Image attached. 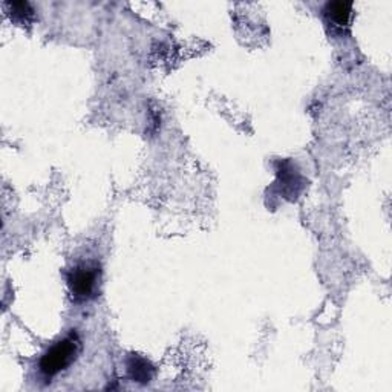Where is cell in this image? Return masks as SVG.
Wrapping results in <instances>:
<instances>
[{
	"label": "cell",
	"instance_id": "obj_1",
	"mask_svg": "<svg viewBox=\"0 0 392 392\" xmlns=\"http://www.w3.org/2000/svg\"><path fill=\"white\" fill-rule=\"evenodd\" d=\"M80 340L77 334H71L65 337L60 342H57L54 346L43 354L40 360V373L46 377H54L58 373L65 371L74 360L77 359L80 352Z\"/></svg>",
	"mask_w": 392,
	"mask_h": 392
},
{
	"label": "cell",
	"instance_id": "obj_2",
	"mask_svg": "<svg viewBox=\"0 0 392 392\" xmlns=\"http://www.w3.org/2000/svg\"><path fill=\"white\" fill-rule=\"evenodd\" d=\"M100 267L95 262H80L68 273V287L78 300L91 299L97 293Z\"/></svg>",
	"mask_w": 392,
	"mask_h": 392
},
{
	"label": "cell",
	"instance_id": "obj_3",
	"mask_svg": "<svg viewBox=\"0 0 392 392\" xmlns=\"http://www.w3.org/2000/svg\"><path fill=\"white\" fill-rule=\"evenodd\" d=\"M128 373L134 382L146 384L152 382L155 369L151 365L149 360L139 357L137 354H132V356L128 359Z\"/></svg>",
	"mask_w": 392,
	"mask_h": 392
},
{
	"label": "cell",
	"instance_id": "obj_4",
	"mask_svg": "<svg viewBox=\"0 0 392 392\" xmlns=\"http://www.w3.org/2000/svg\"><path fill=\"white\" fill-rule=\"evenodd\" d=\"M352 3L351 2H330L325 6V16L337 26H346L350 24Z\"/></svg>",
	"mask_w": 392,
	"mask_h": 392
},
{
	"label": "cell",
	"instance_id": "obj_5",
	"mask_svg": "<svg viewBox=\"0 0 392 392\" xmlns=\"http://www.w3.org/2000/svg\"><path fill=\"white\" fill-rule=\"evenodd\" d=\"M8 6L14 12V16H19L22 20H26L28 17H31L34 12L33 6L28 2H12V3H8Z\"/></svg>",
	"mask_w": 392,
	"mask_h": 392
}]
</instances>
